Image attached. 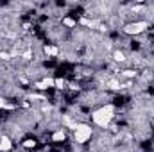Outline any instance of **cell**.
<instances>
[{
    "mask_svg": "<svg viewBox=\"0 0 154 152\" xmlns=\"http://www.w3.org/2000/svg\"><path fill=\"white\" fill-rule=\"evenodd\" d=\"M113 113H115V108L111 104H108V106H104V108H100L93 113V122L99 127H108L109 122L113 120Z\"/></svg>",
    "mask_w": 154,
    "mask_h": 152,
    "instance_id": "1",
    "label": "cell"
},
{
    "mask_svg": "<svg viewBox=\"0 0 154 152\" xmlns=\"http://www.w3.org/2000/svg\"><path fill=\"white\" fill-rule=\"evenodd\" d=\"M74 134H75L77 143H86L91 138V127L86 123H77L75 129H74Z\"/></svg>",
    "mask_w": 154,
    "mask_h": 152,
    "instance_id": "2",
    "label": "cell"
},
{
    "mask_svg": "<svg viewBox=\"0 0 154 152\" xmlns=\"http://www.w3.org/2000/svg\"><path fill=\"white\" fill-rule=\"evenodd\" d=\"M145 29H149V22L142 20V22L127 23V25L124 27V32H125V34H131V36H134V34H142V32H143Z\"/></svg>",
    "mask_w": 154,
    "mask_h": 152,
    "instance_id": "3",
    "label": "cell"
},
{
    "mask_svg": "<svg viewBox=\"0 0 154 152\" xmlns=\"http://www.w3.org/2000/svg\"><path fill=\"white\" fill-rule=\"evenodd\" d=\"M66 138V132H65V129H59V131H56L54 134H52V140L54 141H63Z\"/></svg>",
    "mask_w": 154,
    "mask_h": 152,
    "instance_id": "4",
    "label": "cell"
},
{
    "mask_svg": "<svg viewBox=\"0 0 154 152\" xmlns=\"http://www.w3.org/2000/svg\"><path fill=\"white\" fill-rule=\"evenodd\" d=\"M11 147H13V143H11V140L9 138H2L0 140V150H11Z\"/></svg>",
    "mask_w": 154,
    "mask_h": 152,
    "instance_id": "5",
    "label": "cell"
},
{
    "mask_svg": "<svg viewBox=\"0 0 154 152\" xmlns=\"http://www.w3.org/2000/svg\"><path fill=\"white\" fill-rule=\"evenodd\" d=\"M41 82L45 84V88H54V84H56V79H50V77H47V79H43Z\"/></svg>",
    "mask_w": 154,
    "mask_h": 152,
    "instance_id": "6",
    "label": "cell"
},
{
    "mask_svg": "<svg viewBox=\"0 0 154 152\" xmlns=\"http://www.w3.org/2000/svg\"><path fill=\"white\" fill-rule=\"evenodd\" d=\"M113 59H115V61H120V63H122V61L125 59V56H124V52H120V50H116L115 54H113Z\"/></svg>",
    "mask_w": 154,
    "mask_h": 152,
    "instance_id": "7",
    "label": "cell"
},
{
    "mask_svg": "<svg viewBox=\"0 0 154 152\" xmlns=\"http://www.w3.org/2000/svg\"><path fill=\"white\" fill-rule=\"evenodd\" d=\"M63 23H65L66 27H75V25H77V22L74 20V18H65V20H63Z\"/></svg>",
    "mask_w": 154,
    "mask_h": 152,
    "instance_id": "8",
    "label": "cell"
},
{
    "mask_svg": "<svg viewBox=\"0 0 154 152\" xmlns=\"http://www.w3.org/2000/svg\"><path fill=\"white\" fill-rule=\"evenodd\" d=\"M45 52L48 56H57V48L56 47H45Z\"/></svg>",
    "mask_w": 154,
    "mask_h": 152,
    "instance_id": "9",
    "label": "cell"
},
{
    "mask_svg": "<svg viewBox=\"0 0 154 152\" xmlns=\"http://www.w3.org/2000/svg\"><path fill=\"white\" fill-rule=\"evenodd\" d=\"M54 88H59V90H63V88H66V82H65L63 79H56V84H54Z\"/></svg>",
    "mask_w": 154,
    "mask_h": 152,
    "instance_id": "10",
    "label": "cell"
},
{
    "mask_svg": "<svg viewBox=\"0 0 154 152\" xmlns=\"http://www.w3.org/2000/svg\"><path fill=\"white\" fill-rule=\"evenodd\" d=\"M0 109H13V106H11V104H7L4 99H0Z\"/></svg>",
    "mask_w": 154,
    "mask_h": 152,
    "instance_id": "11",
    "label": "cell"
},
{
    "mask_svg": "<svg viewBox=\"0 0 154 152\" xmlns=\"http://www.w3.org/2000/svg\"><path fill=\"white\" fill-rule=\"evenodd\" d=\"M124 75H125V77H134V75H136V72H134V70H125V72H124Z\"/></svg>",
    "mask_w": 154,
    "mask_h": 152,
    "instance_id": "12",
    "label": "cell"
},
{
    "mask_svg": "<svg viewBox=\"0 0 154 152\" xmlns=\"http://www.w3.org/2000/svg\"><path fill=\"white\" fill-rule=\"evenodd\" d=\"M23 145H25V147H27V149H31V147H34V145H36V143H34V140H27V141H25V143H23Z\"/></svg>",
    "mask_w": 154,
    "mask_h": 152,
    "instance_id": "13",
    "label": "cell"
},
{
    "mask_svg": "<svg viewBox=\"0 0 154 152\" xmlns=\"http://www.w3.org/2000/svg\"><path fill=\"white\" fill-rule=\"evenodd\" d=\"M109 88H111V90H118V88H120V84L115 82V81H111V82H109Z\"/></svg>",
    "mask_w": 154,
    "mask_h": 152,
    "instance_id": "14",
    "label": "cell"
},
{
    "mask_svg": "<svg viewBox=\"0 0 154 152\" xmlns=\"http://www.w3.org/2000/svg\"><path fill=\"white\" fill-rule=\"evenodd\" d=\"M0 59H9V54L7 52H0Z\"/></svg>",
    "mask_w": 154,
    "mask_h": 152,
    "instance_id": "15",
    "label": "cell"
}]
</instances>
